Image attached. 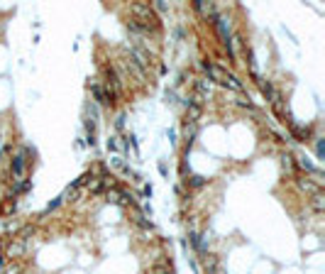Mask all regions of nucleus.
<instances>
[{"instance_id":"22","label":"nucleus","mask_w":325,"mask_h":274,"mask_svg":"<svg viewBox=\"0 0 325 274\" xmlns=\"http://www.w3.org/2000/svg\"><path fill=\"white\" fill-rule=\"evenodd\" d=\"M166 8H169V5H166V3H164V0H157V10H166Z\"/></svg>"},{"instance_id":"18","label":"nucleus","mask_w":325,"mask_h":274,"mask_svg":"<svg viewBox=\"0 0 325 274\" xmlns=\"http://www.w3.org/2000/svg\"><path fill=\"white\" fill-rule=\"evenodd\" d=\"M235 103H237L240 108H252V100H249V98H244V96H240Z\"/></svg>"},{"instance_id":"5","label":"nucleus","mask_w":325,"mask_h":274,"mask_svg":"<svg viewBox=\"0 0 325 274\" xmlns=\"http://www.w3.org/2000/svg\"><path fill=\"white\" fill-rule=\"evenodd\" d=\"M196 91H198V98L211 96V91H213V81H208V79H198V81H196Z\"/></svg>"},{"instance_id":"14","label":"nucleus","mask_w":325,"mask_h":274,"mask_svg":"<svg viewBox=\"0 0 325 274\" xmlns=\"http://www.w3.org/2000/svg\"><path fill=\"white\" fill-rule=\"evenodd\" d=\"M281 167H284V172H286V174H291V172H293V157L284 154V159H281Z\"/></svg>"},{"instance_id":"10","label":"nucleus","mask_w":325,"mask_h":274,"mask_svg":"<svg viewBox=\"0 0 325 274\" xmlns=\"http://www.w3.org/2000/svg\"><path fill=\"white\" fill-rule=\"evenodd\" d=\"M132 221H135V226L145 228V230H149V228H152V223L145 218V213H142V210H137V208H135V213H132Z\"/></svg>"},{"instance_id":"19","label":"nucleus","mask_w":325,"mask_h":274,"mask_svg":"<svg viewBox=\"0 0 325 274\" xmlns=\"http://www.w3.org/2000/svg\"><path fill=\"white\" fill-rule=\"evenodd\" d=\"M315 154H318V159H323V154H325V142L323 140H318V145H315Z\"/></svg>"},{"instance_id":"7","label":"nucleus","mask_w":325,"mask_h":274,"mask_svg":"<svg viewBox=\"0 0 325 274\" xmlns=\"http://www.w3.org/2000/svg\"><path fill=\"white\" fill-rule=\"evenodd\" d=\"M310 206H313V210H315V213H323V210H325V196H323V191H318V194L310 196Z\"/></svg>"},{"instance_id":"16","label":"nucleus","mask_w":325,"mask_h":274,"mask_svg":"<svg viewBox=\"0 0 325 274\" xmlns=\"http://www.w3.org/2000/svg\"><path fill=\"white\" fill-rule=\"evenodd\" d=\"M188 184H191L193 189H201V186L206 184V179H203V177H191V179H188Z\"/></svg>"},{"instance_id":"3","label":"nucleus","mask_w":325,"mask_h":274,"mask_svg":"<svg viewBox=\"0 0 325 274\" xmlns=\"http://www.w3.org/2000/svg\"><path fill=\"white\" fill-rule=\"evenodd\" d=\"M254 81H257V83H259L262 93H264V96H267V100H269V103H277V100H279V93H277V88H274V86H272V83H269V81H264V79H262L259 74H254Z\"/></svg>"},{"instance_id":"1","label":"nucleus","mask_w":325,"mask_h":274,"mask_svg":"<svg viewBox=\"0 0 325 274\" xmlns=\"http://www.w3.org/2000/svg\"><path fill=\"white\" fill-rule=\"evenodd\" d=\"M27 154H30V149H22L20 154L13 157V174L17 177V181L25 177V169H27V159H25V157H27Z\"/></svg>"},{"instance_id":"21","label":"nucleus","mask_w":325,"mask_h":274,"mask_svg":"<svg viewBox=\"0 0 325 274\" xmlns=\"http://www.w3.org/2000/svg\"><path fill=\"white\" fill-rule=\"evenodd\" d=\"M59 206H61V198H56V201H51V203H49V206H47V210H54V208H59Z\"/></svg>"},{"instance_id":"2","label":"nucleus","mask_w":325,"mask_h":274,"mask_svg":"<svg viewBox=\"0 0 325 274\" xmlns=\"http://www.w3.org/2000/svg\"><path fill=\"white\" fill-rule=\"evenodd\" d=\"M130 59L140 66L142 71H145V69H149V64H152V62H149V54H147L145 49H140V47H130Z\"/></svg>"},{"instance_id":"4","label":"nucleus","mask_w":325,"mask_h":274,"mask_svg":"<svg viewBox=\"0 0 325 274\" xmlns=\"http://www.w3.org/2000/svg\"><path fill=\"white\" fill-rule=\"evenodd\" d=\"M296 186H298V191H303V194H318V191H323L320 186H315V181H310V179H296Z\"/></svg>"},{"instance_id":"17","label":"nucleus","mask_w":325,"mask_h":274,"mask_svg":"<svg viewBox=\"0 0 325 274\" xmlns=\"http://www.w3.org/2000/svg\"><path fill=\"white\" fill-rule=\"evenodd\" d=\"M3 274H22V264H10V267H5Z\"/></svg>"},{"instance_id":"13","label":"nucleus","mask_w":325,"mask_h":274,"mask_svg":"<svg viewBox=\"0 0 325 274\" xmlns=\"http://www.w3.org/2000/svg\"><path fill=\"white\" fill-rule=\"evenodd\" d=\"M298 167H301V169H306V172H310V174H315V172H320L318 167H313L310 161H306V157H301V159H298Z\"/></svg>"},{"instance_id":"23","label":"nucleus","mask_w":325,"mask_h":274,"mask_svg":"<svg viewBox=\"0 0 325 274\" xmlns=\"http://www.w3.org/2000/svg\"><path fill=\"white\" fill-rule=\"evenodd\" d=\"M74 196H76V189H69L64 198H69V201H74Z\"/></svg>"},{"instance_id":"11","label":"nucleus","mask_w":325,"mask_h":274,"mask_svg":"<svg viewBox=\"0 0 325 274\" xmlns=\"http://www.w3.org/2000/svg\"><path fill=\"white\" fill-rule=\"evenodd\" d=\"M193 8H196V10H198V13H206V15L215 17V8H213L211 3H203V0H196V3H193Z\"/></svg>"},{"instance_id":"6","label":"nucleus","mask_w":325,"mask_h":274,"mask_svg":"<svg viewBox=\"0 0 325 274\" xmlns=\"http://www.w3.org/2000/svg\"><path fill=\"white\" fill-rule=\"evenodd\" d=\"M201 113H203V105L196 103V100H188V123H196L201 118Z\"/></svg>"},{"instance_id":"12","label":"nucleus","mask_w":325,"mask_h":274,"mask_svg":"<svg viewBox=\"0 0 325 274\" xmlns=\"http://www.w3.org/2000/svg\"><path fill=\"white\" fill-rule=\"evenodd\" d=\"M103 186H105V184H103V177L100 179H88V191H91V194H100V191H103Z\"/></svg>"},{"instance_id":"20","label":"nucleus","mask_w":325,"mask_h":274,"mask_svg":"<svg viewBox=\"0 0 325 274\" xmlns=\"http://www.w3.org/2000/svg\"><path fill=\"white\" fill-rule=\"evenodd\" d=\"M122 125H125V118H122V115H117V118H115V128L122 130Z\"/></svg>"},{"instance_id":"15","label":"nucleus","mask_w":325,"mask_h":274,"mask_svg":"<svg viewBox=\"0 0 325 274\" xmlns=\"http://www.w3.org/2000/svg\"><path fill=\"white\" fill-rule=\"evenodd\" d=\"M30 186H32L30 181H22V179H20V181L15 184V189H13V194H22V191H27Z\"/></svg>"},{"instance_id":"8","label":"nucleus","mask_w":325,"mask_h":274,"mask_svg":"<svg viewBox=\"0 0 325 274\" xmlns=\"http://www.w3.org/2000/svg\"><path fill=\"white\" fill-rule=\"evenodd\" d=\"M20 255H25V240H20V238H17L15 245H10V247H8V257H20Z\"/></svg>"},{"instance_id":"9","label":"nucleus","mask_w":325,"mask_h":274,"mask_svg":"<svg viewBox=\"0 0 325 274\" xmlns=\"http://www.w3.org/2000/svg\"><path fill=\"white\" fill-rule=\"evenodd\" d=\"M196 135H198V125H196V123H186V125H183V137H186L188 145L196 140Z\"/></svg>"}]
</instances>
